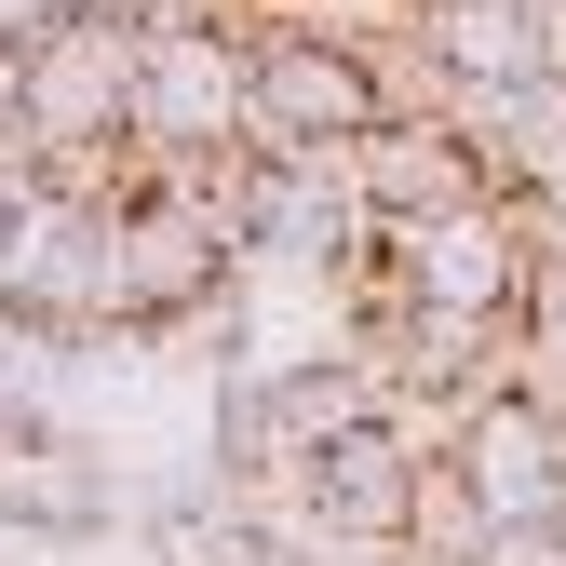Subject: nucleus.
I'll return each instance as SVG.
<instances>
[{
  "mask_svg": "<svg viewBox=\"0 0 566 566\" xmlns=\"http://www.w3.org/2000/svg\"><path fill=\"white\" fill-rule=\"evenodd\" d=\"M82 432L54 418V391L28 378V350H0V472H28V459H67Z\"/></svg>",
  "mask_w": 566,
  "mask_h": 566,
  "instance_id": "nucleus-8",
  "label": "nucleus"
},
{
  "mask_svg": "<svg viewBox=\"0 0 566 566\" xmlns=\"http://www.w3.org/2000/svg\"><path fill=\"white\" fill-rule=\"evenodd\" d=\"M243 41H149V82H135V149L202 163V149H243Z\"/></svg>",
  "mask_w": 566,
  "mask_h": 566,
  "instance_id": "nucleus-5",
  "label": "nucleus"
},
{
  "mask_svg": "<svg viewBox=\"0 0 566 566\" xmlns=\"http://www.w3.org/2000/svg\"><path fill=\"white\" fill-rule=\"evenodd\" d=\"M432 459H446L500 526H566V432H553L526 391H485L472 418H446Z\"/></svg>",
  "mask_w": 566,
  "mask_h": 566,
  "instance_id": "nucleus-3",
  "label": "nucleus"
},
{
  "mask_svg": "<svg viewBox=\"0 0 566 566\" xmlns=\"http://www.w3.org/2000/svg\"><path fill=\"white\" fill-rule=\"evenodd\" d=\"M526 28H539V82H566V0H526Z\"/></svg>",
  "mask_w": 566,
  "mask_h": 566,
  "instance_id": "nucleus-10",
  "label": "nucleus"
},
{
  "mask_svg": "<svg viewBox=\"0 0 566 566\" xmlns=\"http://www.w3.org/2000/svg\"><path fill=\"white\" fill-rule=\"evenodd\" d=\"M350 189H365V230H459V217H500L485 163L459 149L446 122H378L350 149Z\"/></svg>",
  "mask_w": 566,
  "mask_h": 566,
  "instance_id": "nucleus-4",
  "label": "nucleus"
},
{
  "mask_svg": "<svg viewBox=\"0 0 566 566\" xmlns=\"http://www.w3.org/2000/svg\"><path fill=\"white\" fill-rule=\"evenodd\" d=\"M0 526L41 539V553H82L108 526H135V485L95 459V446H67V459H28V472H0Z\"/></svg>",
  "mask_w": 566,
  "mask_h": 566,
  "instance_id": "nucleus-6",
  "label": "nucleus"
},
{
  "mask_svg": "<svg viewBox=\"0 0 566 566\" xmlns=\"http://www.w3.org/2000/svg\"><path fill=\"white\" fill-rule=\"evenodd\" d=\"M418 485H432V432L378 405L365 432L311 446V472H297V526H311V539H350V553H405Z\"/></svg>",
  "mask_w": 566,
  "mask_h": 566,
  "instance_id": "nucleus-2",
  "label": "nucleus"
},
{
  "mask_svg": "<svg viewBox=\"0 0 566 566\" xmlns=\"http://www.w3.org/2000/svg\"><path fill=\"white\" fill-rule=\"evenodd\" d=\"M28 217H41V176H28V163H0V270H14V243H28Z\"/></svg>",
  "mask_w": 566,
  "mask_h": 566,
  "instance_id": "nucleus-9",
  "label": "nucleus"
},
{
  "mask_svg": "<svg viewBox=\"0 0 566 566\" xmlns=\"http://www.w3.org/2000/svg\"><path fill=\"white\" fill-rule=\"evenodd\" d=\"M135 82H149V41L135 28H54L14 54V163H67V149H122L135 135Z\"/></svg>",
  "mask_w": 566,
  "mask_h": 566,
  "instance_id": "nucleus-1",
  "label": "nucleus"
},
{
  "mask_svg": "<svg viewBox=\"0 0 566 566\" xmlns=\"http://www.w3.org/2000/svg\"><path fill=\"white\" fill-rule=\"evenodd\" d=\"M297 566H405V553H350V539H311L297 526Z\"/></svg>",
  "mask_w": 566,
  "mask_h": 566,
  "instance_id": "nucleus-11",
  "label": "nucleus"
},
{
  "mask_svg": "<svg viewBox=\"0 0 566 566\" xmlns=\"http://www.w3.org/2000/svg\"><path fill=\"white\" fill-rule=\"evenodd\" d=\"M270 405H283V432H297V459H311V446H337V432L378 418V378L350 365V350H283V365H270Z\"/></svg>",
  "mask_w": 566,
  "mask_h": 566,
  "instance_id": "nucleus-7",
  "label": "nucleus"
}]
</instances>
